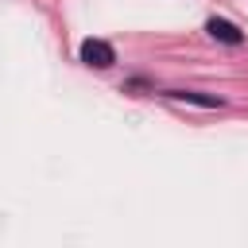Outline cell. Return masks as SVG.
Listing matches in <instances>:
<instances>
[{
    "label": "cell",
    "mask_w": 248,
    "mask_h": 248,
    "mask_svg": "<svg viewBox=\"0 0 248 248\" xmlns=\"http://www.w3.org/2000/svg\"><path fill=\"white\" fill-rule=\"evenodd\" d=\"M205 31H209L213 39H221V43H229V46H240V43H244V35H240V27H236V23H229V19H217V16H213V19L205 23Z\"/></svg>",
    "instance_id": "cell-2"
},
{
    "label": "cell",
    "mask_w": 248,
    "mask_h": 248,
    "mask_svg": "<svg viewBox=\"0 0 248 248\" xmlns=\"http://www.w3.org/2000/svg\"><path fill=\"white\" fill-rule=\"evenodd\" d=\"M81 62L93 66V70H108V66L116 62V50H112L105 39H85V43H81Z\"/></svg>",
    "instance_id": "cell-1"
},
{
    "label": "cell",
    "mask_w": 248,
    "mask_h": 248,
    "mask_svg": "<svg viewBox=\"0 0 248 248\" xmlns=\"http://www.w3.org/2000/svg\"><path fill=\"white\" fill-rule=\"evenodd\" d=\"M167 97H174V101H190V105H205V108H217V105H221V97H209V93H198V89H170Z\"/></svg>",
    "instance_id": "cell-3"
}]
</instances>
